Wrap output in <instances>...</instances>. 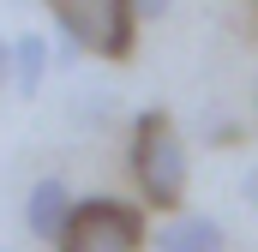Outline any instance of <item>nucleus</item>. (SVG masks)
Instances as JSON below:
<instances>
[{"instance_id":"f257e3e1","label":"nucleus","mask_w":258,"mask_h":252,"mask_svg":"<svg viewBox=\"0 0 258 252\" xmlns=\"http://www.w3.org/2000/svg\"><path fill=\"white\" fill-rule=\"evenodd\" d=\"M126 168L138 180V192H144V204H156V210H174L186 198V144H180V132H174V120L162 108H144L132 120Z\"/></svg>"},{"instance_id":"f03ea898","label":"nucleus","mask_w":258,"mask_h":252,"mask_svg":"<svg viewBox=\"0 0 258 252\" xmlns=\"http://www.w3.org/2000/svg\"><path fill=\"white\" fill-rule=\"evenodd\" d=\"M48 12L66 30L72 54H96V60H126L132 54V36H138L132 0H48Z\"/></svg>"},{"instance_id":"7ed1b4c3","label":"nucleus","mask_w":258,"mask_h":252,"mask_svg":"<svg viewBox=\"0 0 258 252\" xmlns=\"http://www.w3.org/2000/svg\"><path fill=\"white\" fill-rule=\"evenodd\" d=\"M150 240L144 234V210L126 204V198H108V192H96V198H72V216H66L60 252H138Z\"/></svg>"},{"instance_id":"20e7f679","label":"nucleus","mask_w":258,"mask_h":252,"mask_svg":"<svg viewBox=\"0 0 258 252\" xmlns=\"http://www.w3.org/2000/svg\"><path fill=\"white\" fill-rule=\"evenodd\" d=\"M66 216H72V192H66L60 174H42L36 186H30V198H24V228L36 234V240H60Z\"/></svg>"},{"instance_id":"39448f33","label":"nucleus","mask_w":258,"mask_h":252,"mask_svg":"<svg viewBox=\"0 0 258 252\" xmlns=\"http://www.w3.org/2000/svg\"><path fill=\"white\" fill-rule=\"evenodd\" d=\"M228 234L216 216H174L162 234H156V252H222Z\"/></svg>"},{"instance_id":"423d86ee","label":"nucleus","mask_w":258,"mask_h":252,"mask_svg":"<svg viewBox=\"0 0 258 252\" xmlns=\"http://www.w3.org/2000/svg\"><path fill=\"white\" fill-rule=\"evenodd\" d=\"M48 42L36 36V30H24L18 36V48H12V78H18V96H36L42 90V78H48Z\"/></svg>"},{"instance_id":"0eeeda50","label":"nucleus","mask_w":258,"mask_h":252,"mask_svg":"<svg viewBox=\"0 0 258 252\" xmlns=\"http://www.w3.org/2000/svg\"><path fill=\"white\" fill-rule=\"evenodd\" d=\"M168 0H132V18H162Z\"/></svg>"},{"instance_id":"6e6552de","label":"nucleus","mask_w":258,"mask_h":252,"mask_svg":"<svg viewBox=\"0 0 258 252\" xmlns=\"http://www.w3.org/2000/svg\"><path fill=\"white\" fill-rule=\"evenodd\" d=\"M240 192H246V204H252V210H258V162H252V168H246V180H240Z\"/></svg>"},{"instance_id":"1a4fd4ad","label":"nucleus","mask_w":258,"mask_h":252,"mask_svg":"<svg viewBox=\"0 0 258 252\" xmlns=\"http://www.w3.org/2000/svg\"><path fill=\"white\" fill-rule=\"evenodd\" d=\"M6 78H12V48L0 42V84H6Z\"/></svg>"},{"instance_id":"9d476101","label":"nucleus","mask_w":258,"mask_h":252,"mask_svg":"<svg viewBox=\"0 0 258 252\" xmlns=\"http://www.w3.org/2000/svg\"><path fill=\"white\" fill-rule=\"evenodd\" d=\"M252 6H258V0H252Z\"/></svg>"}]
</instances>
